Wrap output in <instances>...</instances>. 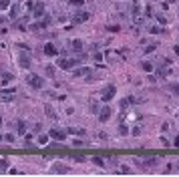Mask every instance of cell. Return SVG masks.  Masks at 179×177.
<instances>
[{"label":"cell","mask_w":179,"mask_h":177,"mask_svg":"<svg viewBox=\"0 0 179 177\" xmlns=\"http://www.w3.org/2000/svg\"><path fill=\"white\" fill-rule=\"evenodd\" d=\"M145 8H143V2L141 0H133V8H131V14H133V22L135 24H143V14H145Z\"/></svg>","instance_id":"6da1fadb"},{"label":"cell","mask_w":179,"mask_h":177,"mask_svg":"<svg viewBox=\"0 0 179 177\" xmlns=\"http://www.w3.org/2000/svg\"><path fill=\"white\" fill-rule=\"evenodd\" d=\"M115 93H117L115 85H107V87L103 88V93H101V101H103V103H109V101L115 97Z\"/></svg>","instance_id":"7a4b0ae2"},{"label":"cell","mask_w":179,"mask_h":177,"mask_svg":"<svg viewBox=\"0 0 179 177\" xmlns=\"http://www.w3.org/2000/svg\"><path fill=\"white\" fill-rule=\"evenodd\" d=\"M14 95H16V88H4L2 93H0V103H10L14 99Z\"/></svg>","instance_id":"3957f363"},{"label":"cell","mask_w":179,"mask_h":177,"mask_svg":"<svg viewBox=\"0 0 179 177\" xmlns=\"http://www.w3.org/2000/svg\"><path fill=\"white\" fill-rule=\"evenodd\" d=\"M28 85L34 88V91H40V88L45 87V81H42V77H38V75H34V77L28 78Z\"/></svg>","instance_id":"277c9868"},{"label":"cell","mask_w":179,"mask_h":177,"mask_svg":"<svg viewBox=\"0 0 179 177\" xmlns=\"http://www.w3.org/2000/svg\"><path fill=\"white\" fill-rule=\"evenodd\" d=\"M48 137H50V139H56V141H65V139H67V131L50 129V131H48Z\"/></svg>","instance_id":"5b68a950"},{"label":"cell","mask_w":179,"mask_h":177,"mask_svg":"<svg viewBox=\"0 0 179 177\" xmlns=\"http://www.w3.org/2000/svg\"><path fill=\"white\" fill-rule=\"evenodd\" d=\"M87 20H89V12H85V10H78L73 16V24H83V22H87Z\"/></svg>","instance_id":"8992f818"},{"label":"cell","mask_w":179,"mask_h":177,"mask_svg":"<svg viewBox=\"0 0 179 177\" xmlns=\"http://www.w3.org/2000/svg\"><path fill=\"white\" fill-rule=\"evenodd\" d=\"M111 119V107H101L99 109V123H107Z\"/></svg>","instance_id":"52a82bcc"},{"label":"cell","mask_w":179,"mask_h":177,"mask_svg":"<svg viewBox=\"0 0 179 177\" xmlns=\"http://www.w3.org/2000/svg\"><path fill=\"white\" fill-rule=\"evenodd\" d=\"M18 65L22 66V68H28L30 66V55L28 53H20L18 55Z\"/></svg>","instance_id":"ba28073f"},{"label":"cell","mask_w":179,"mask_h":177,"mask_svg":"<svg viewBox=\"0 0 179 177\" xmlns=\"http://www.w3.org/2000/svg\"><path fill=\"white\" fill-rule=\"evenodd\" d=\"M32 14L38 18V16H45V2H36L32 6Z\"/></svg>","instance_id":"9c48e42d"},{"label":"cell","mask_w":179,"mask_h":177,"mask_svg":"<svg viewBox=\"0 0 179 177\" xmlns=\"http://www.w3.org/2000/svg\"><path fill=\"white\" fill-rule=\"evenodd\" d=\"M45 55L46 56H56V55H58V50H56V46L52 42H46L45 44Z\"/></svg>","instance_id":"30bf717a"},{"label":"cell","mask_w":179,"mask_h":177,"mask_svg":"<svg viewBox=\"0 0 179 177\" xmlns=\"http://www.w3.org/2000/svg\"><path fill=\"white\" fill-rule=\"evenodd\" d=\"M68 171H70V169H68L67 165H58V163H56V165H52V173H58V175H65V173H68Z\"/></svg>","instance_id":"8fae6325"},{"label":"cell","mask_w":179,"mask_h":177,"mask_svg":"<svg viewBox=\"0 0 179 177\" xmlns=\"http://www.w3.org/2000/svg\"><path fill=\"white\" fill-rule=\"evenodd\" d=\"M87 75H91L89 66H83V68H77V71H75V77H87Z\"/></svg>","instance_id":"7c38bea8"},{"label":"cell","mask_w":179,"mask_h":177,"mask_svg":"<svg viewBox=\"0 0 179 177\" xmlns=\"http://www.w3.org/2000/svg\"><path fill=\"white\" fill-rule=\"evenodd\" d=\"M16 131H18V135H24V131H26V125H24V121H16V127H14Z\"/></svg>","instance_id":"4fadbf2b"},{"label":"cell","mask_w":179,"mask_h":177,"mask_svg":"<svg viewBox=\"0 0 179 177\" xmlns=\"http://www.w3.org/2000/svg\"><path fill=\"white\" fill-rule=\"evenodd\" d=\"M45 113H46V117H48V119L56 121V113L52 111V107H45Z\"/></svg>","instance_id":"5bb4252c"},{"label":"cell","mask_w":179,"mask_h":177,"mask_svg":"<svg viewBox=\"0 0 179 177\" xmlns=\"http://www.w3.org/2000/svg\"><path fill=\"white\" fill-rule=\"evenodd\" d=\"M12 78H14V75H10V73H4V77H2V87H4V85H8Z\"/></svg>","instance_id":"9a60e30c"},{"label":"cell","mask_w":179,"mask_h":177,"mask_svg":"<svg viewBox=\"0 0 179 177\" xmlns=\"http://www.w3.org/2000/svg\"><path fill=\"white\" fill-rule=\"evenodd\" d=\"M141 68H143L145 73H151V71H153V65H151L149 60H145V63H141Z\"/></svg>","instance_id":"2e32d148"},{"label":"cell","mask_w":179,"mask_h":177,"mask_svg":"<svg viewBox=\"0 0 179 177\" xmlns=\"http://www.w3.org/2000/svg\"><path fill=\"white\" fill-rule=\"evenodd\" d=\"M67 133H70V135H85V129H75V127H70V129H67Z\"/></svg>","instance_id":"e0dca14e"},{"label":"cell","mask_w":179,"mask_h":177,"mask_svg":"<svg viewBox=\"0 0 179 177\" xmlns=\"http://www.w3.org/2000/svg\"><path fill=\"white\" fill-rule=\"evenodd\" d=\"M147 30L151 34H161L163 32V28H159V26H147Z\"/></svg>","instance_id":"ac0fdd59"},{"label":"cell","mask_w":179,"mask_h":177,"mask_svg":"<svg viewBox=\"0 0 179 177\" xmlns=\"http://www.w3.org/2000/svg\"><path fill=\"white\" fill-rule=\"evenodd\" d=\"M48 139H50L48 135H38V145H42V147H45V145L48 143Z\"/></svg>","instance_id":"d6986e66"},{"label":"cell","mask_w":179,"mask_h":177,"mask_svg":"<svg viewBox=\"0 0 179 177\" xmlns=\"http://www.w3.org/2000/svg\"><path fill=\"white\" fill-rule=\"evenodd\" d=\"M157 163H159V159H157V157H151V159H147V161H145L147 167H155Z\"/></svg>","instance_id":"ffe728a7"},{"label":"cell","mask_w":179,"mask_h":177,"mask_svg":"<svg viewBox=\"0 0 179 177\" xmlns=\"http://www.w3.org/2000/svg\"><path fill=\"white\" fill-rule=\"evenodd\" d=\"M73 48H75V50H83V40L75 38V40H73Z\"/></svg>","instance_id":"44dd1931"},{"label":"cell","mask_w":179,"mask_h":177,"mask_svg":"<svg viewBox=\"0 0 179 177\" xmlns=\"http://www.w3.org/2000/svg\"><path fill=\"white\" fill-rule=\"evenodd\" d=\"M131 103H135V99H133V97H127V99L121 101V107H123V109H127V105H131Z\"/></svg>","instance_id":"7402d4cb"},{"label":"cell","mask_w":179,"mask_h":177,"mask_svg":"<svg viewBox=\"0 0 179 177\" xmlns=\"http://www.w3.org/2000/svg\"><path fill=\"white\" fill-rule=\"evenodd\" d=\"M32 143H34V135H26V137H24V145H26V147H30Z\"/></svg>","instance_id":"603a6c76"},{"label":"cell","mask_w":179,"mask_h":177,"mask_svg":"<svg viewBox=\"0 0 179 177\" xmlns=\"http://www.w3.org/2000/svg\"><path fill=\"white\" fill-rule=\"evenodd\" d=\"M18 10H20L18 6H12L10 8V18H16V16H18Z\"/></svg>","instance_id":"cb8c5ba5"},{"label":"cell","mask_w":179,"mask_h":177,"mask_svg":"<svg viewBox=\"0 0 179 177\" xmlns=\"http://www.w3.org/2000/svg\"><path fill=\"white\" fill-rule=\"evenodd\" d=\"M119 133L121 135H129V127L127 125H119Z\"/></svg>","instance_id":"d4e9b609"},{"label":"cell","mask_w":179,"mask_h":177,"mask_svg":"<svg viewBox=\"0 0 179 177\" xmlns=\"http://www.w3.org/2000/svg\"><path fill=\"white\" fill-rule=\"evenodd\" d=\"M93 163H95V165H99V167H103V165H105V161H103L101 157H93Z\"/></svg>","instance_id":"484cf974"},{"label":"cell","mask_w":179,"mask_h":177,"mask_svg":"<svg viewBox=\"0 0 179 177\" xmlns=\"http://www.w3.org/2000/svg\"><path fill=\"white\" fill-rule=\"evenodd\" d=\"M68 4H70V6H83V4H85V0H70Z\"/></svg>","instance_id":"4316f807"},{"label":"cell","mask_w":179,"mask_h":177,"mask_svg":"<svg viewBox=\"0 0 179 177\" xmlns=\"http://www.w3.org/2000/svg\"><path fill=\"white\" fill-rule=\"evenodd\" d=\"M73 145H75V147H85V145H87V141H81V139H75V141H73Z\"/></svg>","instance_id":"83f0119b"},{"label":"cell","mask_w":179,"mask_h":177,"mask_svg":"<svg viewBox=\"0 0 179 177\" xmlns=\"http://www.w3.org/2000/svg\"><path fill=\"white\" fill-rule=\"evenodd\" d=\"M4 141H8V143H14L16 139H14V135H12V133H8V135H4Z\"/></svg>","instance_id":"f1b7e54d"},{"label":"cell","mask_w":179,"mask_h":177,"mask_svg":"<svg viewBox=\"0 0 179 177\" xmlns=\"http://www.w3.org/2000/svg\"><path fill=\"white\" fill-rule=\"evenodd\" d=\"M8 4H10V0H0V8H2V10L8 8Z\"/></svg>","instance_id":"f546056e"},{"label":"cell","mask_w":179,"mask_h":177,"mask_svg":"<svg viewBox=\"0 0 179 177\" xmlns=\"http://www.w3.org/2000/svg\"><path fill=\"white\" fill-rule=\"evenodd\" d=\"M157 20L161 22V24H167V18H165L163 14H157Z\"/></svg>","instance_id":"4dcf8cb0"},{"label":"cell","mask_w":179,"mask_h":177,"mask_svg":"<svg viewBox=\"0 0 179 177\" xmlns=\"http://www.w3.org/2000/svg\"><path fill=\"white\" fill-rule=\"evenodd\" d=\"M119 173H123V175H129V173H131V169H129V167H121V171H119Z\"/></svg>","instance_id":"1f68e13d"},{"label":"cell","mask_w":179,"mask_h":177,"mask_svg":"<svg viewBox=\"0 0 179 177\" xmlns=\"http://www.w3.org/2000/svg\"><path fill=\"white\" fill-rule=\"evenodd\" d=\"M145 16H151V14H153V8H151V6H145Z\"/></svg>","instance_id":"d6a6232c"},{"label":"cell","mask_w":179,"mask_h":177,"mask_svg":"<svg viewBox=\"0 0 179 177\" xmlns=\"http://www.w3.org/2000/svg\"><path fill=\"white\" fill-rule=\"evenodd\" d=\"M107 30H109V32H119V26H117V24H115V26H107Z\"/></svg>","instance_id":"836d02e7"},{"label":"cell","mask_w":179,"mask_h":177,"mask_svg":"<svg viewBox=\"0 0 179 177\" xmlns=\"http://www.w3.org/2000/svg\"><path fill=\"white\" fill-rule=\"evenodd\" d=\"M8 173H10V175H18V173H20V171H18V169H16V167H10V169H8Z\"/></svg>","instance_id":"e575fe53"},{"label":"cell","mask_w":179,"mask_h":177,"mask_svg":"<svg viewBox=\"0 0 179 177\" xmlns=\"http://www.w3.org/2000/svg\"><path fill=\"white\" fill-rule=\"evenodd\" d=\"M8 167V161L6 159H0V169H6Z\"/></svg>","instance_id":"d590c367"},{"label":"cell","mask_w":179,"mask_h":177,"mask_svg":"<svg viewBox=\"0 0 179 177\" xmlns=\"http://www.w3.org/2000/svg\"><path fill=\"white\" fill-rule=\"evenodd\" d=\"M91 111H93V113H99V107H97V103H91Z\"/></svg>","instance_id":"8d00e7d4"},{"label":"cell","mask_w":179,"mask_h":177,"mask_svg":"<svg viewBox=\"0 0 179 177\" xmlns=\"http://www.w3.org/2000/svg\"><path fill=\"white\" fill-rule=\"evenodd\" d=\"M46 73H48V75H55V66L48 65V66H46Z\"/></svg>","instance_id":"74e56055"},{"label":"cell","mask_w":179,"mask_h":177,"mask_svg":"<svg viewBox=\"0 0 179 177\" xmlns=\"http://www.w3.org/2000/svg\"><path fill=\"white\" fill-rule=\"evenodd\" d=\"M161 145H163V147H169V141L165 139V137H161Z\"/></svg>","instance_id":"f35d334b"},{"label":"cell","mask_w":179,"mask_h":177,"mask_svg":"<svg viewBox=\"0 0 179 177\" xmlns=\"http://www.w3.org/2000/svg\"><path fill=\"white\" fill-rule=\"evenodd\" d=\"M171 91H173L175 95H179V85H173V87H171Z\"/></svg>","instance_id":"ab89813d"},{"label":"cell","mask_w":179,"mask_h":177,"mask_svg":"<svg viewBox=\"0 0 179 177\" xmlns=\"http://www.w3.org/2000/svg\"><path fill=\"white\" fill-rule=\"evenodd\" d=\"M131 133H133V135H139V133H141V127H135V129H133Z\"/></svg>","instance_id":"60d3db41"},{"label":"cell","mask_w":179,"mask_h":177,"mask_svg":"<svg viewBox=\"0 0 179 177\" xmlns=\"http://www.w3.org/2000/svg\"><path fill=\"white\" fill-rule=\"evenodd\" d=\"M173 50H175V55L179 56V44H175V46H173Z\"/></svg>","instance_id":"b9f144b4"},{"label":"cell","mask_w":179,"mask_h":177,"mask_svg":"<svg viewBox=\"0 0 179 177\" xmlns=\"http://www.w3.org/2000/svg\"><path fill=\"white\" fill-rule=\"evenodd\" d=\"M173 145H175V147H179V135L175 137V141H173Z\"/></svg>","instance_id":"7bdbcfd3"},{"label":"cell","mask_w":179,"mask_h":177,"mask_svg":"<svg viewBox=\"0 0 179 177\" xmlns=\"http://www.w3.org/2000/svg\"><path fill=\"white\" fill-rule=\"evenodd\" d=\"M0 127H2V117H0Z\"/></svg>","instance_id":"ee69618b"},{"label":"cell","mask_w":179,"mask_h":177,"mask_svg":"<svg viewBox=\"0 0 179 177\" xmlns=\"http://www.w3.org/2000/svg\"><path fill=\"white\" fill-rule=\"evenodd\" d=\"M2 139H4V137H2V135H0V141H2Z\"/></svg>","instance_id":"f6af8a7d"},{"label":"cell","mask_w":179,"mask_h":177,"mask_svg":"<svg viewBox=\"0 0 179 177\" xmlns=\"http://www.w3.org/2000/svg\"><path fill=\"white\" fill-rule=\"evenodd\" d=\"M177 167H179V163H177Z\"/></svg>","instance_id":"bcb514c9"},{"label":"cell","mask_w":179,"mask_h":177,"mask_svg":"<svg viewBox=\"0 0 179 177\" xmlns=\"http://www.w3.org/2000/svg\"><path fill=\"white\" fill-rule=\"evenodd\" d=\"M0 10H2V8H0Z\"/></svg>","instance_id":"7dc6e473"}]
</instances>
